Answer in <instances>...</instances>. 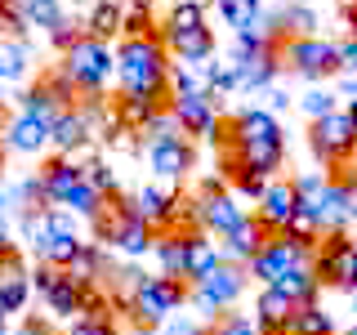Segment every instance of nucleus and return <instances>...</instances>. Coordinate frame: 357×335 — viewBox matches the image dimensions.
Instances as JSON below:
<instances>
[{
    "instance_id": "nucleus-3",
    "label": "nucleus",
    "mask_w": 357,
    "mask_h": 335,
    "mask_svg": "<svg viewBox=\"0 0 357 335\" xmlns=\"http://www.w3.org/2000/svg\"><path fill=\"white\" fill-rule=\"evenodd\" d=\"M273 59L282 72H295L304 81H331V76H344L349 63H344V45L340 40H321V36H286V31H273Z\"/></svg>"
},
{
    "instance_id": "nucleus-47",
    "label": "nucleus",
    "mask_w": 357,
    "mask_h": 335,
    "mask_svg": "<svg viewBox=\"0 0 357 335\" xmlns=\"http://www.w3.org/2000/svg\"><path fill=\"white\" fill-rule=\"evenodd\" d=\"M9 251V232H5V223H0V255Z\"/></svg>"
},
{
    "instance_id": "nucleus-35",
    "label": "nucleus",
    "mask_w": 357,
    "mask_h": 335,
    "mask_svg": "<svg viewBox=\"0 0 357 335\" xmlns=\"http://www.w3.org/2000/svg\"><path fill=\"white\" fill-rule=\"evenodd\" d=\"M156 31H161V22L152 18L148 0H134L126 9V31H121V36H156Z\"/></svg>"
},
{
    "instance_id": "nucleus-2",
    "label": "nucleus",
    "mask_w": 357,
    "mask_h": 335,
    "mask_svg": "<svg viewBox=\"0 0 357 335\" xmlns=\"http://www.w3.org/2000/svg\"><path fill=\"white\" fill-rule=\"evenodd\" d=\"M170 50H165L161 31L156 36H126L116 45V76L121 94L139 98H170Z\"/></svg>"
},
{
    "instance_id": "nucleus-38",
    "label": "nucleus",
    "mask_w": 357,
    "mask_h": 335,
    "mask_svg": "<svg viewBox=\"0 0 357 335\" xmlns=\"http://www.w3.org/2000/svg\"><path fill=\"white\" fill-rule=\"evenodd\" d=\"M85 36H89V31H85V18H81V22H76V18H63L59 27L50 31V45H54V50H59V54H67V50H72V45H81Z\"/></svg>"
},
{
    "instance_id": "nucleus-31",
    "label": "nucleus",
    "mask_w": 357,
    "mask_h": 335,
    "mask_svg": "<svg viewBox=\"0 0 357 335\" xmlns=\"http://www.w3.org/2000/svg\"><path fill=\"white\" fill-rule=\"evenodd\" d=\"M18 5H22V22H27V27L54 31V27L67 18V14H63V0H18Z\"/></svg>"
},
{
    "instance_id": "nucleus-11",
    "label": "nucleus",
    "mask_w": 357,
    "mask_h": 335,
    "mask_svg": "<svg viewBox=\"0 0 357 335\" xmlns=\"http://www.w3.org/2000/svg\"><path fill=\"white\" fill-rule=\"evenodd\" d=\"M143 152H148L152 174H161V179H183V174L197 165L192 139H188V134H165L161 126L148 130V139H143Z\"/></svg>"
},
{
    "instance_id": "nucleus-23",
    "label": "nucleus",
    "mask_w": 357,
    "mask_h": 335,
    "mask_svg": "<svg viewBox=\"0 0 357 335\" xmlns=\"http://www.w3.org/2000/svg\"><path fill=\"white\" fill-rule=\"evenodd\" d=\"M219 264H223V251L210 241V232L188 237V260H183V282H188V286H197L201 277H210Z\"/></svg>"
},
{
    "instance_id": "nucleus-15",
    "label": "nucleus",
    "mask_w": 357,
    "mask_h": 335,
    "mask_svg": "<svg viewBox=\"0 0 357 335\" xmlns=\"http://www.w3.org/2000/svg\"><path fill=\"white\" fill-rule=\"evenodd\" d=\"M245 282H250V273H245L241 264H228L223 260L210 277H201V282L192 286V304H201V308H215V313H223V308H237V299H241V290H245Z\"/></svg>"
},
{
    "instance_id": "nucleus-43",
    "label": "nucleus",
    "mask_w": 357,
    "mask_h": 335,
    "mask_svg": "<svg viewBox=\"0 0 357 335\" xmlns=\"http://www.w3.org/2000/svg\"><path fill=\"white\" fill-rule=\"evenodd\" d=\"M165 335H206V331H201L197 322H188V318H178V313H174V318L165 322Z\"/></svg>"
},
{
    "instance_id": "nucleus-1",
    "label": "nucleus",
    "mask_w": 357,
    "mask_h": 335,
    "mask_svg": "<svg viewBox=\"0 0 357 335\" xmlns=\"http://www.w3.org/2000/svg\"><path fill=\"white\" fill-rule=\"evenodd\" d=\"M210 143H215V156L237 161L255 179H277L286 161V130L268 107H241L232 117H219Z\"/></svg>"
},
{
    "instance_id": "nucleus-39",
    "label": "nucleus",
    "mask_w": 357,
    "mask_h": 335,
    "mask_svg": "<svg viewBox=\"0 0 357 335\" xmlns=\"http://www.w3.org/2000/svg\"><path fill=\"white\" fill-rule=\"evenodd\" d=\"M67 335H121V331L107 313H81V318L67 327Z\"/></svg>"
},
{
    "instance_id": "nucleus-9",
    "label": "nucleus",
    "mask_w": 357,
    "mask_h": 335,
    "mask_svg": "<svg viewBox=\"0 0 357 335\" xmlns=\"http://www.w3.org/2000/svg\"><path fill=\"white\" fill-rule=\"evenodd\" d=\"M63 72L76 81V89H81V94H103L107 76L116 72V54H112L103 40L85 36L81 45H72V50L63 54Z\"/></svg>"
},
{
    "instance_id": "nucleus-6",
    "label": "nucleus",
    "mask_w": 357,
    "mask_h": 335,
    "mask_svg": "<svg viewBox=\"0 0 357 335\" xmlns=\"http://www.w3.org/2000/svg\"><path fill=\"white\" fill-rule=\"evenodd\" d=\"M308 152L321 170H335V165L357 161V130L349 121V107H335L326 117L308 121Z\"/></svg>"
},
{
    "instance_id": "nucleus-5",
    "label": "nucleus",
    "mask_w": 357,
    "mask_h": 335,
    "mask_svg": "<svg viewBox=\"0 0 357 335\" xmlns=\"http://www.w3.org/2000/svg\"><path fill=\"white\" fill-rule=\"evenodd\" d=\"M22 228H27V237H31L36 260L50 264V268H67V264L76 260V251H81V237H76L72 219H67L59 206L40 210V215H27V219H22Z\"/></svg>"
},
{
    "instance_id": "nucleus-4",
    "label": "nucleus",
    "mask_w": 357,
    "mask_h": 335,
    "mask_svg": "<svg viewBox=\"0 0 357 335\" xmlns=\"http://www.w3.org/2000/svg\"><path fill=\"white\" fill-rule=\"evenodd\" d=\"M183 304H192V286L183 282V277H143L139 290L130 295V318H134V327H165V322L174 318Z\"/></svg>"
},
{
    "instance_id": "nucleus-30",
    "label": "nucleus",
    "mask_w": 357,
    "mask_h": 335,
    "mask_svg": "<svg viewBox=\"0 0 357 335\" xmlns=\"http://www.w3.org/2000/svg\"><path fill=\"white\" fill-rule=\"evenodd\" d=\"M192 27H206V5H197V0H174V5L165 9L161 31H192Z\"/></svg>"
},
{
    "instance_id": "nucleus-13",
    "label": "nucleus",
    "mask_w": 357,
    "mask_h": 335,
    "mask_svg": "<svg viewBox=\"0 0 357 335\" xmlns=\"http://www.w3.org/2000/svg\"><path fill=\"white\" fill-rule=\"evenodd\" d=\"M304 264H312V251H308V246H299V241H290V237L277 232V237L268 241L250 264H245V273H250L259 286H277L290 268H304Z\"/></svg>"
},
{
    "instance_id": "nucleus-34",
    "label": "nucleus",
    "mask_w": 357,
    "mask_h": 335,
    "mask_svg": "<svg viewBox=\"0 0 357 335\" xmlns=\"http://www.w3.org/2000/svg\"><path fill=\"white\" fill-rule=\"evenodd\" d=\"M206 335H264V331L255 327V318H245V313H232V308H223V313H215V322L206 327Z\"/></svg>"
},
{
    "instance_id": "nucleus-44",
    "label": "nucleus",
    "mask_w": 357,
    "mask_h": 335,
    "mask_svg": "<svg viewBox=\"0 0 357 335\" xmlns=\"http://www.w3.org/2000/svg\"><path fill=\"white\" fill-rule=\"evenodd\" d=\"M340 18L349 22V31H357V0H340Z\"/></svg>"
},
{
    "instance_id": "nucleus-24",
    "label": "nucleus",
    "mask_w": 357,
    "mask_h": 335,
    "mask_svg": "<svg viewBox=\"0 0 357 335\" xmlns=\"http://www.w3.org/2000/svg\"><path fill=\"white\" fill-rule=\"evenodd\" d=\"M295 308L299 304H290L277 286H259V299H255V327H259L264 335H277L290 322V313H295Z\"/></svg>"
},
{
    "instance_id": "nucleus-16",
    "label": "nucleus",
    "mask_w": 357,
    "mask_h": 335,
    "mask_svg": "<svg viewBox=\"0 0 357 335\" xmlns=\"http://www.w3.org/2000/svg\"><path fill=\"white\" fill-rule=\"evenodd\" d=\"M170 121L188 139H210V130L219 121L215 94L210 89H178V94H170Z\"/></svg>"
},
{
    "instance_id": "nucleus-32",
    "label": "nucleus",
    "mask_w": 357,
    "mask_h": 335,
    "mask_svg": "<svg viewBox=\"0 0 357 335\" xmlns=\"http://www.w3.org/2000/svg\"><path fill=\"white\" fill-rule=\"evenodd\" d=\"M215 9H219V18L228 22L232 31H245L255 18L264 14V9H259V0H215Z\"/></svg>"
},
{
    "instance_id": "nucleus-21",
    "label": "nucleus",
    "mask_w": 357,
    "mask_h": 335,
    "mask_svg": "<svg viewBox=\"0 0 357 335\" xmlns=\"http://www.w3.org/2000/svg\"><path fill=\"white\" fill-rule=\"evenodd\" d=\"M273 232H282L290 215H295V184L290 179H268V188H264V197H259V210H255Z\"/></svg>"
},
{
    "instance_id": "nucleus-36",
    "label": "nucleus",
    "mask_w": 357,
    "mask_h": 335,
    "mask_svg": "<svg viewBox=\"0 0 357 335\" xmlns=\"http://www.w3.org/2000/svg\"><path fill=\"white\" fill-rule=\"evenodd\" d=\"M81 179H85V184L89 188H94V193L98 197H107V193H116V174H112V165L107 161H98V156H94V161H81Z\"/></svg>"
},
{
    "instance_id": "nucleus-7",
    "label": "nucleus",
    "mask_w": 357,
    "mask_h": 335,
    "mask_svg": "<svg viewBox=\"0 0 357 335\" xmlns=\"http://www.w3.org/2000/svg\"><path fill=\"white\" fill-rule=\"evenodd\" d=\"M312 277L331 290H357V241L349 232H321L312 246Z\"/></svg>"
},
{
    "instance_id": "nucleus-14",
    "label": "nucleus",
    "mask_w": 357,
    "mask_h": 335,
    "mask_svg": "<svg viewBox=\"0 0 357 335\" xmlns=\"http://www.w3.org/2000/svg\"><path fill=\"white\" fill-rule=\"evenodd\" d=\"M134 219H139V210H134V197L126 193V188H116V193L98 197L94 215H89V232H94L98 246H112V251H116L121 237H126V228H130Z\"/></svg>"
},
{
    "instance_id": "nucleus-20",
    "label": "nucleus",
    "mask_w": 357,
    "mask_h": 335,
    "mask_svg": "<svg viewBox=\"0 0 357 335\" xmlns=\"http://www.w3.org/2000/svg\"><path fill=\"white\" fill-rule=\"evenodd\" d=\"M36 184L50 206H63L67 197H72V188L81 184V165L72 161V156H50V161H40L36 170Z\"/></svg>"
},
{
    "instance_id": "nucleus-41",
    "label": "nucleus",
    "mask_w": 357,
    "mask_h": 335,
    "mask_svg": "<svg viewBox=\"0 0 357 335\" xmlns=\"http://www.w3.org/2000/svg\"><path fill=\"white\" fill-rule=\"evenodd\" d=\"M299 107H304L308 121H317V117H326V112H335V94H326V89H308V94L299 98Z\"/></svg>"
},
{
    "instance_id": "nucleus-45",
    "label": "nucleus",
    "mask_w": 357,
    "mask_h": 335,
    "mask_svg": "<svg viewBox=\"0 0 357 335\" xmlns=\"http://www.w3.org/2000/svg\"><path fill=\"white\" fill-rule=\"evenodd\" d=\"M340 81H344V94H349V98H357V67H349V72H344Z\"/></svg>"
},
{
    "instance_id": "nucleus-17",
    "label": "nucleus",
    "mask_w": 357,
    "mask_h": 335,
    "mask_svg": "<svg viewBox=\"0 0 357 335\" xmlns=\"http://www.w3.org/2000/svg\"><path fill=\"white\" fill-rule=\"evenodd\" d=\"M31 299V268L18 246L0 255V318H18Z\"/></svg>"
},
{
    "instance_id": "nucleus-49",
    "label": "nucleus",
    "mask_w": 357,
    "mask_h": 335,
    "mask_svg": "<svg viewBox=\"0 0 357 335\" xmlns=\"http://www.w3.org/2000/svg\"><path fill=\"white\" fill-rule=\"evenodd\" d=\"M126 335H156V331H148V327H134V331H126Z\"/></svg>"
},
{
    "instance_id": "nucleus-18",
    "label": "nucleus",
    "mask_w": 357,
    "mask_h": 335,
    "mask_svg": "<svg viewBox=\"0 0 357 335\" xmlns=\"http://www.w3.org/2000/svg\"><path fill=\"white\" fill-rule=\"evenodd\" d=\"M273 237H277V232H273V228H268V223L250 210V215H241L237 228L219 237V241H223L219 251H223V260H228V264H250V260H255V255H259Z\"/></svg>"
},
{
    "instance_id": "nucleus-25",
    "label": "nucleus",
    "mask_w": 357,
    "mask_h": 335,
    "mask_svg": "<svg viewBox=\"0 0 357 335\" xmlns=\"http://www.w3.org/2000/svg\"><path fill=\"white\" fill-rule=\"evenodd\" d=\"M85 31L103 45L112 36H121V31H126V5H121V0H94L89 14H85Z\"/></svg>"
},
{
    "instance_id": "nucleus-37",
    "label": "nucleus",
    "mask_w": 357,
    "mask_h": 335,
    "mask_svg": "<svg viewBox=\"0 0 357 335\" xmlns=\"http://www.w3.org/2000/svg\"><path fill=\"white\" fill-rule=\"evenodd\" d=\"M22 72H27V45H22V40H9V45H0V76L18 81Z\"/></svg>"
},
{
    "instance_id": "nucleus-50",
    "label": "nucleus",
    "mask_w": 357,
    "mask_h": 335,
    "mask_svg": "<svg viewBox=\"0 0 357 335\" xmlns=\"http://www.w3.org/2000/svg\"><path fill=\"white\" fill-rule=\"evenodd\" d=\"M344 335H357V322H353V327H349V331H344Z\"/></svg>"
},
{
    "instance_id": "nucleus-10",
    "label": "nucleus",
    "mask_w": 357,
    "mask_h": 335,
    "mask_svg": "<svg viewBox=\"0 0 357 335\" xmlns=\"http://www.w3.org/2000/svg\"><path fill=\"white\" fill-rule=\"evenodd\" d=\"M31 290L40 295L45 313H54V318H67L76 322L81 318V282H76L67 268H50V264H36L31 268Z\"/></svg>"
},
{
    "instance_id": "nucleus-42",
    "label": "nucleus",
    "mask_w": 357,
    "mask_h": 335,
    "mask_svg": "<svg viewBox=\"0 0 357 335\" xmlns=\"http://www.w3.org/2000/svg\"><path fill=\"white\" fill-rule=\"evenodd\" d=\"M18 335H59L50 327V318H22L18 322Z\"/></svg>"
},
{
    "instance_id": "nucleus-27",
    "label": "nucleus",
    "mask_w": 357,
    "mask_h": 335,
    "mask_svg": "<svg viewBox=\"0 0 357 335\" xmlns=\"http://www.w3.org/2000/svg\"><path fill=\"white\" fill-rule=\"evenodd\" d=\"M277 335H340V327H335V318L321 304H299Z\"/></svg>"
},
{
    "instance_id": "nucleus-40",
    "label": "nucleus",
    "mask_w": 357,
    "mask_h": 335,
    "mask_svg": "<svg viewBox=\"0 0 357 335\" xmlns=\"http://www.w3.org/2000/svg\"><path fill=\"white\" fill-rule=\"evenodd\" d=\"M94 206H98V193H94V188L85 184V179H81V184L72 188V197L63 201V210H72V215H85V219L94 215Z\"/></svg>"
},
{
    "instance_id": "nucleus-26",
    "label": "nucleus",
    "mask_w": 357,
    "mask_h": 335,
    "mask_svg": "<svg viewBox=\"0 0 357 335\" xmlns=\"http://www.w3.org/2000/svg\"><path fill=\"white\" fill-rule=\"evenodd\" d=\"M134 210H139V219L148 223L152 232H161L165 223H170V210H174V193L170 188H156V184H148L139 197H134Z\"/></svg>"
},
{
    "instance_id": "nucleus-48",
    "label": "nucleus",
    "mask_w": 357,
    "mask_h": 335,
    "mask_svg": "<svg viewBox=\"0 0 357 335\" xmlns=\"http://www.w3.org/2000/svg\"><path fill=\"white\" fill-rule=\"evenodd\" d=\"M349 121H353V130H357V98L349 103Z\"/></svg>"
},
{
    "instance_id": "nucleus-22",
    "label": "nucleus",
    "mask_w": 357,
    "mask_h": 335,
    "mask_svg": "<svg viewBox=\"0 0 357 335\" xmlns=\"http://www.w3.org/2000/svg\"><path fill=\"white\" fill-rule=\"evenodd\" d=\"M0 143H5L9 152H45L50 148V126H45V121H36L31 117V112H18L14 121H9V130L0 134Z\"/></svg>"
},
{
    "instance_id": "nucleus-12",
    "label": "nucleus",
    "mask_w": 357,
    "mask_h": 335,
    "mask_svg": "<svg viewBox=\"0 0 357 335\" xmlns=\"http://www.w3.org/2000/svg\"><path fill=\"white\" fill-rule=\"evenodd\" d=\"M197 206H201V228L210 232V237H223V232H232L241 223L245 210L237 206V193H232L228 184L215 174V179H201V188H197Z\"/></svg>"
},
{
    "instance_id": "nucleus-33",
    "label": "nucleus",
    "mask_w": 357,
    "mask_h": 335,
    "mask_svg": "<svg viewBox=\"0 0 357 335\" xmlns=\"http://www.w3.org/2000/svg\"><path fill=\"white\" fill-rule=\"evenodd\" d=\"M317 14H312L308 5H290L277 14V31H286V36H317Z\"/></svg>"
},
{
    "instance_id": "nucleus-28",
    "label": "nucleus",
    "mask_w": 357,
    "mask_h": 335,
    "mask_svg": "<svg viewBox=\"0 0 357 335\" xmlns=\"http://www.w3.org/2000/svg\"><path fill=\"white\" fill-rule=\"evenodd\" d=\"M197 237V232H192ZM152 255L156 264H161V277H183V260H188V237H178V232H156L152 237Z\"/></svg>"
},
{
    "instance_id": "nucleus-29",
    "label": "nucleus",
    "mask_w": 357,
    "mask_h": 335,
    "mask_svg": "<svg viewBox=\"0 0 357 335\" xmlns=\"http://www.w3.org/2000/svg\"><path fill=\"white\" fill-rule=\"evenodd\" d=\"M277 290H282L290 304H317V290H321V282L312 277V264H304V268H290L282 282H277Z\"/></svg>"
},
{
    "instance_id": "nucleus-19",
    "label": "nucleus",
    "mask_w": 357,
    "mask_h": 335,
    "mask_svg": "<svg viewBox=\"0 0 357 335\" xmlns=\"http://www.w3.org/2000/svg\"><path fill=\"white\" fill-rule=\"evenodd\" d=\"M170 59H178L183 67H206L215 59V27H192V31H161Z\"/></svg>"
},
{
    "instance_id": "nucleus-46",
    "label": "nucleus",
    "mask_w": 357,
    "mask_h": 335,
    "mask_svg": "<svg viewBox=\"0 0 357 335\" xmlns=\"http://www.w3.org/2000/svg\"><path fill=\"white\" fill-rule=\"evenodd\" d=\"M349 210H353V219H357V179L349 184Z\"/></svg>"
},
{
    "instance_id": "nucleus-8",
    "label": "nucleus",
    "mask_w": 357,
    "mask_h": 335,
    "mask_svg": "<svg viewBox=\"0 0 357 335\" xmlns=\"http://www.w3.org/2000/svg\"><path fill=\"white\" fill-rule=\"evenodd\" d=\"M81 98H85V94L76 89V81L63 72V67H45L36 81L27 85V94H22V112H31L36 121L54 126V121H59L63 112L81 107Z\"/></svg>"
}]
</instances>
